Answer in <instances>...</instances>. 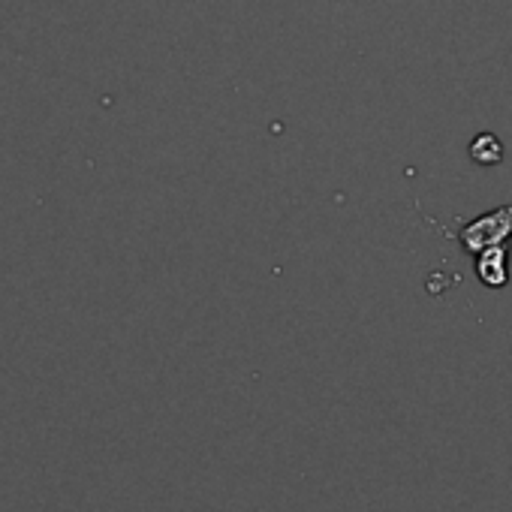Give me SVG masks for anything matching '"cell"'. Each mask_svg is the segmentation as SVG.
I'll use <instances>...</instances> for the list:
<instances>
[{
  "label": "cell",
  "instance_id": "1",
  "mask_svg": "<svg viewBox=\"0 0 512 512\" xmlns=\"http://www.w3.org/2000/svg\"><path fill=\"white\" fill-rule=\"evenodd\" d=\"M509 232H512V205H509V208H497L494 214L479 217L476 223L464 226V229H461V241H464L470 250L482 253L485 247L500 244Z\"/></svg>",
  "mask_w": 512,
  "mask_h": 512
},
{
  "label": "cell",
  "instance_id": "2",
  "mask_svg": "<svg viewBox=\"0 0 512 512\" xmlns=\"http://www.w3.org/2000/svg\"><path fill=\"white\" fill-rule=\"evenodd\" d=\"M479 278L488 287H503L506 284V250L503 247H485L479 256Z\"/></svg>",
  "mask_w": 512,
  "mask_h": 512
},
{
  "label": "cell",
  "instance_id": "3",
  "mask_svg": "<svg viewBox=\"0 0 512 512\" xmlns=\"http://www.w3.org/2000/svg\"><path fill=\"white\" fill-rule=\"evenodd\" d=\"M470 154H473L476 163H485V166L503 160V148H500V142H497L494 133H479V136L473 139V145H470Z\"/></svg>",
  "mask_w": 512,
  "mask_h": 512
}]
</instances>
